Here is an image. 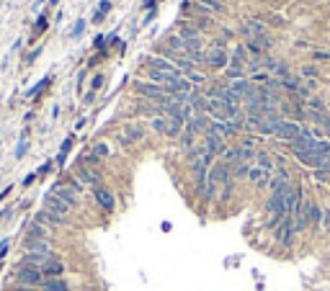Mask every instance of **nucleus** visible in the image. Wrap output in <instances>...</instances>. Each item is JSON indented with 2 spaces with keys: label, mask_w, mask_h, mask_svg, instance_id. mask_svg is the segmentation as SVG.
<instances>
[{
  "label": "nucleus",
  "mask_w": 330,
  "mask_h": 291,
  "mask_svg": "<svg viewBox=\"0 0 330 291\" xmlns=\"http://www.w3.org/2000/svg\"><path fill=\"white\" fill-rule=\"evenodd\" d=\"M297 155V160L302 162V165H307V168H325V162L328 160H323V157H317V155H312V152H305V150H291Z\"/></svg>",
  "instance_id": "obj_9"
},
{
  "label": "nucleus",
  "mask_w": 330,
  "mask_h": 291,
  "mask_svg": "<svg viewBox=\"0 0 330 291\" xmlns=\"http://www.w3.org/2000/svg\"><path fill=\"white\" fill-rule=\"evenodd\" d=\"M47 227L44 224H39V222H34V224H29V240H47Z\"/></svg>",
  "instance_id": "obj_18"
},
{
  "label": "nucleus",
  "mask_w": 330,
  "mask_h": 291,
  "mask_svg": "<svg viewBox=\"0 0 330 291\" xmlns=\"http://www.w3.org/2000/svg\"><path fill=\"white\" fill-rule=\"evenodd\" d=\"M240 34L248 39V44L255 41V39H261V36H268V34H266V26H263V23H258V21H248V23H243Z\"/></svg>",
  "instance_id": "obj_6"
},
{
  "label": "nucleus",
  "mask_w": 330,
  "mask_h": 291,
  "mask_svg": "<svg viewBox=\"0 0 330 291\" xmlns=\"http://www.w3.org/2000/svg\"><path fill=\"white\" fill-rule=\"evenodd\" d=\"M36 222H39V224H60L62 219H60V216H54V214H49L47 209H44V212L36 214Z\"/></svg>",
  "instance_id": "obj_20"
},
{
  "label": "nucleus",
  "mask_w": 330,
  "mask_h": 291,
  "mask_svg": "<svg viewBox=\"0 0 330 291\" xmlns=\"http://www.w3.org/2000/svg\"><path fill=\"white\" fill-rule=\"evenodd\" d=\"M194 137H196V134H194V132H188V129L181 134V147L186 150V152H191V150H194Z\"/></svg>",
  "instance_id": "obj_21"
},
{
  "label": "nucleus",
  "mask_w": 330,
  "mask_h": 291,
  "mask_svg": "<svg viewBox=\"0 0 330 291\" xmlns=\"http://www.w3.org/2000/svg\"><path fill=\"white\" fill-rule=\"evenodd\" d=\"M232 178V170L225 165V162H217V165H212L209 168V175H206V198H214V194H217V188L219 186H225L227 180Z\"/></svg>",
  "instance_id": "obj_1"
},
{
  "label": "nucleus",
  "mask_w": 330,
  "mask_h": 291,
  "mask_svg": "<svg viewBox=\"0 0 330 291\" xmlns=\"http://www.w3.org/2000/svg\"><path fill=\"white\" fill-rule=\"evenodd\" d=\"M101 85H103V75H96V78H93V85H90V90L96 93V90H98Z\"/></svg>",
  "instance_id": "obj_29"
},
{
  "label": "nucleus",
  "mask_w": 330,
  "mask_h": 291,
  "mask_svg": "<svg viewBox=\"0 0 330 291\" xmlns=\"http://www.w3.org/2000/svg\"><path fill=\"white\" fill-rule=\"evenodd\" d=\"M323 224H325L328 230H330V212H325V214H323Z\"/></svg>",
  "instance_id": "obj_33"
},
{
  "label": "nucleus",
  "mask_w": 330,
  "mask_h": 291,
  "mask_svg": "<svg viewBox=\"0 0 330 291\" xmlns=\"http://www.w3.org/2000/svg\"><path fill=\"white\" fill-rule=\"evenodd\" d=\"M44 291H70V286L62 278H47L44 281Z\"/></svg>",
  "instance_id": "obj_19"
},
{
  "label": "nucleus",
  "mask_w": 330,
  "mask_h": 291,
  "mask_svg": "<svg viewBox=\"0 0 330 291\" xmlns=\"http://www.w3.org/2000/svg\"><path fill=\"white\" fill-rule=\"evenodd\" d=\"M44 29H47V18H39V21H36V31H44Z\"/></svg>",
  "instance_id": "obj_31"
},
{
  "label": "nucleus",
  "mask_w": 330,
  "mask_h": 291,
  "mask_svg": "<svg viewBox=\"0 0 330 291\" xmlns=\"http://www.w3.org/2000/svg\"><path fill=\"white\" fill-rule=\"evenodd\" d=\"M18 291H34V289H29V286H21V289H18Z\"/></svg>",
  "instance_id": "obj_36"
},
{
  "label": "nucleus",
  "mask_w": 330,
  "mask_h": 291,
  "mask_svg": "<svg viewBox=\"0 0 330 291\" xmlns=\"http://www.w3.org/2000/svg\"><path fill=\"white\" fill-rule=\"evenodd\" d=\"M294 232H297V227H294V216L287 214V216H284V222L279 224V230H276V240L284 245V248H289L291 240H294Z\"/></svg>",
  "instance_id": "obj_3"
},
{
  "label": "nucleus",
  "mask_w": 330,
  "mask_h": 291,
  "mask_svg": "<svg viewBox=\"0 0 330 291\" xmlns=\"http://www.w3.org/2000/svg\"><path fill=\"white\" fill-rule=\"evenodd\" d=\"M299 134H302V126L297 124V121H279L276 124V137L279 139H284V142H294V139H299Z\"/></svg>",
  "instance_id": "obj_4"
},
{
  "label": "nucleus",
  "mask_w": 330,
  "mask_h": 291,
  "mask_svg": "<svg viewBox=\"0 0 330 291\" xmlns=\"http://www.w3.org/2000/svg\"><path fill=\"white\" fill-rule=\"evenodd\" d=\"M317 75V70L312 65H307V67H302V78H315Z\"/></svg>",
  "instance_id": "obj_27"
},
{
  "label": "nucleus",
  "mask_w": 330,
  "mask_h": 291,
  "mask_svg": "<svg viewBox=\"0 0 330 291\" xmlns=\"http://www.w3.org/2000/svg\"><path fill=\"white\" fill-rule=\"evenodd\" d=\"M80 180L82 183H88V186H96L98 188V183H101V175H98V170L96 168H88V165H80Z\"/></svg>",
  "instance_id": "obj_14"
},
{
  "label": "nucleus",
  "mask_w": 330,
  "mask_h": 291,
  "mask_svg": "<svg viewBox=\"0 0 330 291\" xmlns=\"http://www.w3.org/2000/svg\"><path fill=\"white\" fill-rule=\"evenodd\" d=\"M108 11H111V3H108V0H103V3L98 5V11H96V16H93V21H101V18H103Z\"/></svg>",
  "instance_id": "obj_24"
},
{
  "label": "nucleus",
  "mask_w": 330,
  "mask_h": 291,
  "mask_svg": "<svg viewBox=\"0 0 330 291\" xmlns=\"http://www.w3.org/2000/svg\"><path fill=\"white\" fill-rule=\"evenodd\" d=\"M16 278H18V284H21V286H29V289L44 284V273L39 268H34V266H21V268H18V273H16Z\"/></svg>",
  "instance_id": "obj_2"
},
{
  "label": "nucleus",
  "mask_w": 330,
  "mask_h": 291,
  "mask_svg": "<svg viewBox=\"0 0 330 291\" xmlns=\"http://www.w3.org/2000/svg\"><path fill=\"white\" fill-rule=\"evenodd\" d=\"M34 178H36V175H34V173H31V175H26V180H23V186H31V183H34Z\"/></svg>",
  "instance_id": "obj_34"
},
{
  "label": "nucleus",
  "mask_w": 330,
  "mask_h": 291,
  "mask_svg": "<svg viewBox=\"0 0 330 291\" xmlns=\"http://www.w3.org/2000/svg\"><path fill=\"white\" fill-rule=\"evenodd\" d=\"M204 150L209 155H217V152H225V142L219 134H212V132H206V144H204Z\"/></svg>",
  "instance_id": "obj_15"
},
{
  "label": "nucleus",
  "mask_w": 330,
  "mask_h": 291,
  "mask_svg": "<svg viewBox=\"0 0 330 291\" xmlns=\"http://www.w3.org/2000/svg\"><path fill=\"white\" fill-rule=\"evenodd\" d=\"M188 75H191L194 83H204V75H199V72H188Z\"/></svg>",
  "instance_id": "obj_32"
},
{
  "label": "nucleus",
  "mask_w": 330,
  "mask_h": 291,
  "mask_svg": "<svg viewBox=\"0 0 330 291\" xmlns=\"http://www.w3.org/2000/svg\"><path fill=\"white\" fill-rule=\"evenodd\" d=\"M47 83H49V78H44V80H41V83H36V85H34L31 90H29V96H39V93H41V88H44V85H47Z\"/></svg>",
  "instance_id": "obj_26"
},
{
  "label": "nucleus",
  "mask_w": 330,
  "mask_h": 291,
  "mask_svg": "<svg viewBox=\"0 0 330 291\" xmlns=\"http://www.w3.org/2000/svg\"><path fill=\"white\" fill-rule=\"evenodd\" d=\"M8 194H11V188H5V191H0V201H3V198H5Z\"/></svg>",
  "instance_id": "obj_35"
},
{
  "label": "nucleus",
  "mask_w": 330,
  "mask_h": 291,
  "mask_svg": "<svg viewBox=\"0 0 330 291\" xmlns=\"http://www.w3.org/2000/svg\"><path fill=\"white\" fill-rule=\"evenodd\" d=\"M204 59H206V65L214 67V70L227 67V62H230V57H227V49H219V47H214L209 54H204Z\"/></svg>",
  "instance_id": "obj_8"
},
{
  "label": "nucleus",
  "mask_w": 330,
  "mask_h": 291,
  "mask_svg": "<svg viewBox=\"0 0 330 291\" xmlns=\"http://www.w3.org/2000/svg\"><path fill=\"white\" fill-rule=\"evenodd\" d=\"M52 194L57 196V198H62L65 204H70V206H75V204H78V196H75L78 191L72 188V186H57V188L52 191Z\"/></svg>",
  "instance_id": "obj_13"
},
{
  "label": "nucleus",
  "mask_w": 330,
  "mask_h": 291,
  "mask_svg": "<svg viewBox=\"0 0 330 291\" xmlns=\"http://www.w3.org/2000/svg\"><path fill=\"white\" fill-rule=\"evenodd\" d=\"M82 31H85V21H78V23H75V29H72V36H80Z\"/></svg>",
  "instance_id": "obj_28"
},
{
  "label": "nucleus",
  "mask_w": 330,
  "mask_h": 291,
  "mask_svg": "<svg viewBox=\"0 0 330 291\" xmlns=\"http://www.w3.org/2000/svg\"><path fill=\"white\" fill-rule=\"evenodd\" d=\"M70 209H72L70 204H65L62 198H57L54 194H49V196H47V212H49V214L60 216V219H65V216L70 214Z\"/></svg>",
  "instance_id": "obj_5"
},
{
  "label": "nucleus",
  "mask_w": 330,
  "mask_h": 291,
  "mask_svg": "<svg viewBox=\"0 0 330 291\" xmlns=\"http://www.w3.org/2000/svg\"><path fill=\"white\" fill-rule=\"evenodd\" d=\"M93 196H96V201H98V206H103L106 209V212H111V209L116 206V201H114V194H111V191H108V188H96L93 191Z\"/></svg>",
  "instance_id": "obj_11"
},
{
  "label": "nucleus",
  "mask_w": 330,
  "mask_h": 291,
  "mask_svg": "<svg viewBox=\"0 0 330 291\" xmlns=\"http://www.w3.org/2000/svg\"><path fill=\"white\" fill-rule=\"evenodd\" d=\"M209 98H214V101H222V103H227V106H235V108H237V103H240V98H237L232 90H230V85H227V88H214V90H209Z\"/></svg>",
  "instance_id": "obj_7"
},
{
  "label": "nucleus",
  "mask_w": 330,
  "mask_h": 291,
  "mask_svg": "<svg viewBox=\"0 0 330 291\" xmlns=\"http://www.w3.org/2000/svg\"><path fill=\"white\" fill-rule=\"evenodd\" d=\"M178 36H183V39H188V41H199V34H196L194 26H181Z\"/></svg>",
  "instance_id": "obj_22"
},
{
  "label": "nucleus",
  "mask_w": 330,
  "mask_h": 291,
  "mask_svg": "<svg viewBox=\"0 0 330 291\" xmlns=\"http://www.w3.org/2000/svg\"><path fill=\"white\" fill-rule=\"evenodd\" d=\"M93 155H96V157H106V155H108V144L106 142H98L96 147H93Z\"/></svg>",
  "instance_id": "obj_25"
},
{
  "label": "nucleus",
  "mask_w": 330,
  "mask_h": 291,
  "mask_svg": "<svg viewBox=\"0 0 330 291\" xmlns=\"http://www.w3.org/2000/svg\"><path fill=\"white\" fill-rule=\"evenodd\" d=\"M18 157H23V155H26V134H23V137H21V144H18Z\"/></svg>",
  "instance_id": "obj_30"
},
{
  "label": "nucleus",
  "mask_w": 330,
  "mask_h": 291,
  "mask_svg": "<svg viewBox=\"0 0 330 291\" xmlns=\"http://www.w3.org/2000/svg\"><path fill=\"white\" fill-rule=\"evenodd\" d=\"M255 165L266 173H273V160H271L268 152H255Z\"/></svg>",
  "instance_id": "obj_17"
},
{
  "label": "nucleus",
  "mask_w": 330,
  "mask_h": 291,
  "mask_svg": "<svg viewBox=\"0 0 330 291\" xmlns=\"http://www.w3.org/2000/svg\"><path fill=\"white\" fill-rule=\"evenodd\" d=\"M62 271H65V266H62V263H60L57 258H52V260L44 263L41 273H44V276H49V278H57V276H62Z\"/></svg>",
  "instance_id": "obj_16"
},
{
  "label": "nucleus",
  "mask_w": 330,
  "mask_h": 291,
  "mask_svg": "<svg viewBox=\"0 0 330 291\" xmlns=\"http://www.w3.org/2000/svg\"><path fill=\"white\" fill-rule=\"evenodd\" d=\"M227 72V78H232V80H243V72H245V67H237V65H230L225 70Z\"/></svg>",
  "instance_id": "obj_23"
},
{
  "label": "nucleus",
  "mask_w": 330,
  "mask_h": 291,
  "mask_svg": "<svg viewBox=\"0 0 330 291\" xmlns=\"http://www.w3.org/2000/svg\"><path fill=\"white\" fill-rule=\"evenodd\" d=\"M26 252H34V255H52V248L47 240H26Z\"/></svg>",
  "instance_id": "obj_12"
},
{
  "label": "nucleus",
  "mask_w": 330,
  "mask_h": 291,
  "mask_svg": "<svg viewBox=\"0 0 330 291\" xmlns=\"http://www.w3.org/2000/svg\"><path fill=\"white\" fill-rule=\"evenodd\" d=\"M142 137H144V129L132 124V126H126V129H124V134H119V142H122L124 147H129L132 142H140Z\"/></svg>",
  "instance_id": "obj_10"
}]
</instances>
